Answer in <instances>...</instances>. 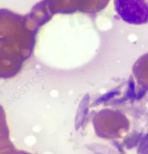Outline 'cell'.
<instances>
[{"mask_svg": "<svg viewBox=\"0 0 148 154\" xmlns=\"http://www.w3.org/2000/svg\"><path fill=\"white\" fill-rule=\"evenodd\" d=\"M116 12L130 24H148V0H114Z\"/></svg>", "mask_w": 148, "mask_h": 154, "instance_id": "cell-1", "label": "cell"}]
</instances>
